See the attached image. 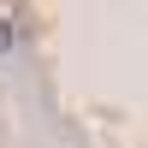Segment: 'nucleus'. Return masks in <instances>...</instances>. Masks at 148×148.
Here are the masks:
<instances>
[{
  "mask_svg": "<svg viewBox=\"0 0 148 148\" xmlns=\"http://www.w3.org/2000/svg\"><path fill=\"white\" fill-rule=\"evenodd\" d=\"M12 47V18H0V53Z\"/></svg>",
  "mask_w": 148,
  "mask_h": 148,
  "instance_id": "obj_1",
  "label": "nucleus"
}]
</instances>
